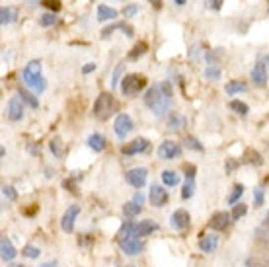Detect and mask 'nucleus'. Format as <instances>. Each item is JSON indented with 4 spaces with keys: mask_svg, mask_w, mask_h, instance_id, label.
<instances>
[{
    "mask_svg": "<svg viewBox=\"0 0 269 267\" xmlns=\"http://www.w3.org/2000/svg\"><path fill=\"white\" fill-rule=\"evenodd\" d=\"M195 191V178H185V183H183V189H181V197L183 199H189Z\"/></svg>",
    "mask_w": 269,
    "mask_h": 267,
    "instance_id": "obj_31",
    "label": "nucleus"
},
{
    "mask_svg": "<svg viewBox=\"0 0 269 267\" xmlns=\"http://www.w3.org/2000/svg\"><path fill=\"white\" fill-rule=\"evenodd\" d=\"M148 201L152 207H164L168 203V191L162 189L160 185H152L148 191Z\"/></svg>",
    "mask_w": 269,
    "mask_h": 267,
    "instance_id": "obj_14",
    "label": "nucleus"
},
{
    "mask_svg": "<svg viewBox=\"0 0 269 267\" xmlns=\"http://www.w3.org/2000/svg\"><path fill=\"white\" fill-rule=\"evenodd\" d=\"M2 195H4L6 199H10V201L18 199V193L14 191V187H12V185H2Z\"/></svg>",
    "mask_w": 269,
    "mask_h": 267,
    "instance_id": "obj_37",
    "label": "nucleus"
},
{
    "mask_svg": "<svg viewBox=\"0 0 269 267\" xmlns=\"http://www.w3.org/2000/svg\"><path fill=\"white\" fill-rule=\"evenodd\" d=\"M117 112V102L110 92H102L96 102H94V115L100 119V121H106L110 119L113 113Z\"/></svg>",
    "mask_w": 269,
    "mask_h": 267,
    "instance_id": "obj_3",
    "label": "nucleus"
},
{
    "mask_svg": "<svg viewBox=\"0 0 269 267\" xmlns=\"http://www.w3.org/2000/svg\"><path fill=\"white\" fill-rule=\"evenodd\" d=\"M264 228L269 232V213H268V217H266V223H264Z\"/></svg>",
    "mask_w": 269,
    "mask_h": 267,
    "instance_id": "obj_49",
    "label": "nucleus"
},
{
    "mask_svg": "<svg viewBox=\"0 0 269 267\" xmlns=\"http://www.w3.org/2000/svg\"><path fill=\"white\" fill-rule=\"evenodd\" d=\"M16 248L12 246V242L6 238V236H2L0 238V258H2V262H12L14 258H16Z\"/></svg>",
    "mask_w": 269,
    "mask_h": 267,
    "instance_id": "obj_17",
    "label": "nucleus"
},
{
    "mask_svg": "<svg viewBox=\"0 0 269 267\" xmlns=\"http://www.w3.org/2000/svg\"><path fill=\"white\" fill-rule=\"evenodd\" d=\"M254 201H256V207H262L264 205V187H258L254 191Z\"/></svg>",
    "mask_w": 269,
    "mask_h": 267,
    "instance_id": "obj_41",
    "label": "nucleus"
},
{
    "mask_svg": "<svg viewBox=\"0 0 269 267\" xmlns=\"http://www.w3.org/2000/svg\"><path fill=\"white\" fill-rule=\"evenodd\" d=\"M144 86H146V78L142 74H127L121 80V92L125 96H129V98H133L138 92H142Z\"/></svg>",
    "mask_w": 269,
    "mask_h": 267,
    "instance_id": "obj_4",
    "label": "nucleus"
},
{
    "mask_svg": "<svg viewBox=\"0 0 269 267\" xmlns=\"http://www.w3.org/2000/svg\"><path fill=\"white\" fill-rule=\"evenodd\" d=\"M117 29H119V31H125V35H127V37H131V35H133V27H131L129 23H127V22H117V23L108 25V27L102 31V37H110L113 31H117Z\"/></svg>",
    "mask_w": 269,
    "mask_h": 267,
    "instance_id": "obj_19",
    "label": "nucleus"
},
{
    "mask_svg": "<svg viewBox=\"0 0 269 267\" xmlns=\"http://www.w3.org/2000/svg\"><path fill=\"white\" fill-rule=\"evenodd\" d=\"M49 146H51V152L55 156H63V150H65V148H63V140H61V138H53Z\"/></svg>",
    "mask_w": 269,
    "mask_h": 267,
    "instance_id": "obj_36",
    "label": "nucleus"
},
{
    "mask_svg": "<svg viewBox=\"0 0 269 267\" xmlns=\"http://www.w3.org/2000/svg\"><path fill=\"white\" fill-rule=\"evenodd\" d=\"M121 244V250L127 254V256H138L140 252H142V240L140 238H127V240H123V242H119Z\"/></svg>",
    "mask_w": 269,
    "mask_h": 267,
    "instance_id": "obj_15",
    "label": "nucleus"
},
{
    "mask_svg": "<svg viewBox=\"0 0 269 267\" xmlns=\"http://www.w3.org/2000/svg\"><path fill=\"white\" fill-rule=\"evenodd\" d=\"M242 195H244V185L238 183V185H234V189H232V193H230V197H228V203H230V205H236Z\"/></svg>",
    "mask_w": 269,
    "mask_h": 267,
    "instance_id": "obj_32",
    "label": "nucleus"
},
{
    "mask_svg": "<svg viewBox=\"0 0 269 267\" xmlns=\"http://www.w3.org/2000/svg\"><path fill=\"white\" fill-rule=\"evenodd\" d=\"M131 129H133V119H131L127 113H119V115L115 117V123H113L115 134H117L119 138H125L127 134L131 133Z\"/></svg>",
    "mask_w": 269,
    "mask_h": 267,
    "instance_id": "obj_5",
    "label": "nucleus"
},
{
    "mask_svg": "<svg viewBox=\"0 0 269 267\" xmlns=\"http://www.w3.org/2000/svg\"><path fill=\"white\" fill-rule=\"evenodd\" d=\"M158 230V224L152 221H142V223H134V238L140 236H150L152 232Z\"/></svg>",
    "mask_w": 269,
    "mask_h": 267,
    "instance_id": "obj_18",
    "label": "nucleus"
},
{
    "mask_svg": "<svg viewBox=\"0 0 269 267\" xmlns=\"http://www.w3.org/2000/svg\"><path fill=\"white\" fill-rule=\"evenodd\" d=\"M174 2H176V6H183L185 4V0H174Z\"/></svg>",
    "mask_w": 269,
    "mask_h": 267,
    "instance_id": "obj_50",
    "label": "nucleus"
},
{
    "mask_svg": "<svg viewBox=\"0 0 269 267\" xmlns=\"http://www.w3.org/2000/svg\"><path fill=\"white\" fill-rule=\"evenodd\" d=\"M121 70H123V65H119V67L115 68V72H113V80H112V86H113V88L117 86V78H119V74H121Z\"/></svg>",
    "mask_w": 269,
    "mask_h": 267,
    "instance_id": "obj_44",
    "label": "nucleus"
},
{
    "mask_svg": "<svg viewBox=\"0 0 269 267\" xmlns=\"http://www.w3.org/2000/svg\"><path fill=\"white\" fill-rule=\"evenodd\" d=\"M88 146L94 150V152H104L106 150V146H108V140H106V136L100 133H94L88 136Z\"/></svg>",
    "mask_w": 269,
    "mask_h": 267,
    "instance_id": "obj_20",
    "label": "nucleus"
},
{
    "mask_svg": "<svg viewBox=\"0 0 269 267\" xmlns=\"http://www.w3.org/2000/svg\"><path fill=\"white\" fill-rule=\"evenodd\" d=\"M248 84L246 82H240V80H232L226 84V94L228 96H234V94H240V92H246Z\"/></svg>",
    "mask_w": 269,
    "mask_h": 267,
    "instance_id": "obj_26",
    "label": "nucleus"
},
{
    "mask_svg": "<svg viewBox=\"0 0 269 267\" xmlns=\"http://www.w3.org/2000/svg\"><path fill=\"white\" fill-rule=\"evenodd\" d=\"M22 254L25 256V258H29V260H37L39 258V248H35V246H31V244H27L25 248L22 250Z\"/></svg>",
    "mask_w": 269,
    "mask_h": 267,
    "instance_id": "obj_34",
    "label": "nucleus"
},
{
    "mask_svg": "<svg viewBox=\"0 0 269 267\" xmlns=\"http://www.w3.org/2000/svg\"><path fill=\"white\" fill-rule=\"evenodd\" d=\"M150 2H152V4L156 6V8H158V6H160V0H150Z\"/></svg>",
    "mask_w": 269,
    "mask_h": 267,
    "instance_id": "obj_51",
    "label": "nucleus"
},
{
    "mask_svg": "<svg viewBox=\"0 0 269 267\" xmlns=\"http://www.w3.org/2000/svg\"><path fill=\"white\" fill-rule=\"evenodd\" d=\"M260 264H262V266H264V267H269V258H264V260H262Z\"/></svg>",
    "mask_w": 269,
    "mask_h": 267,
    "instance_id": "obj_48",
    "label": "nucleus"
},
{
    "mask_svg": "<svg viewBox=\"0 0 269 267\" xmlns=\"http://www.w3.org/2000/svg\"><path fill=\"white\" fill-rule=\"evenodd\" d=\"M136 12H138V8H136V6H127V8H125V10H123V14H125V16H127V18H131V16H134V14H136Z\"/></svg>",
    "mask_w": 269,
    "mask_h": 267,
    "instance_id": "obj_43",
    "label": "nucleus"
},
{
    "mask_svg": "<svg viewBox=\"0 0 269 267\" xmlns=\"http://www.w3.org/2000/svg\"><path fill=\"white\" fill-rule=\"evenodd\" d=\"M162 181H164V185L174 187V185H178L179 176L176 172H172V170H166V172H162Z\"/></svg>",
    "mask_w": 269,
    "mask_h": 267,
    "instance_id": "obj_29",
    "label": "nucleus"
},
{
    "mask_svg": "<svg viewBox=\"0 0 269 267\" xmlns=\"http://www.w3.org/2000/svg\"><path fill=\"white\" fill-rule=\"evenodd\" d=\"M39 23H41L43 27H49V25L57 23V18H55V14H43V16L39 18Z\"/></svg>",
    "mask_w": 269,
    "mask_h": 267,
    "instance_id": "obj_39",
    "label": "nucleus"
},
{
    "mask_svg": "<svg viewBox=\"0 0 269 267\" xmlns=\"http://www.w3.org/2000/svg\"><path fill=\"white\" fill-rule=\"evenodd\" d=\"M22 78H23V84L27 88H31L33 92H43L45 90V78L41 76V63L39 61H31L27 63V67L23 68L22 72Z\"/></svg>",
    "mask_w": 269,
    "mask_h": 267,
    "instance_id": "obj_2",
    "label": "nucleus"
},
{
    "mask_svg": "<svg viewBox=\"0 0 269 267\" xmlns=\"http://www.w3.org/2000/svg\"><path fill=\"white\" fill-rule=\"evenodd\" d=\"M172 102V88L168 82L160 84V86H152L144 96V106L154 113L156 117H164Z\"/></svg>",
    "mask_w": 269,
    "mask_h": 267,
    "instance_id": "obj_1",
    "label": "nucleus"
},
{
    "mask_svg": "<svg viewBox=\"0 0 269 267\" xmlns=\"http://www.w3.org/2000/svg\"><path fill=\"white\" fill-rule=\"evenodd\" d=\"M127 238H134V223H131V221H127V223L119 228V232H117V240L119 242H123Z\"/></svg>",
    "mask_w": 269,
    "mask_h": 267,
    "instance_id": "obj_24",
    "label": "nucleus"
},
{
    "mask_svg": "<svg viewBox=\"0 0 269 267\" xmlns=\"http://www.w3.org/2000/svg\"><path fill=\"white\" fill-rule=\"evenodd\" d=\"M10 267H25V266H20V264H14V266H10Z\"/></svg>",
    "mask_w": 269,
    "mask_h": 267,
    "instance_id": "obj_52",
    "label": "nucleus"
},
{
    "mask_svg": "<svg viewBox=\"0 0 269 267\" xmlns=\"http://www.w3.org/2000/svg\"><path fill=\"white\" fill-rule=\"evenodd\" d=\"M170 224H172V228H174V230H178V232H185V230L189 228V224H191L189 213H187L185 209H178V211L172 215Z\"/></svg>",
    "mask_w": 269,
    "mask_h": 267,
    "instance_id": "obj_9",
    "label": "nucleus"
},
{
    "mask_svg": "<svg viewBox=\"0 0 269 267\" xmlns=\"http://www.w3.org/2000/svg\"><path fill=\"white\" fill-rule=\"evenodd\" d=\"M16 18H18V10H16L14 6H4V8L0 10V23H2V25L16 22Z\"/></svg>",
    "mask_w": 269,
    "mask_h": 267,
    "instance_id": "obj_23",
    "label": "nucleus"
},
{
    "mask_svg": "<svg viewBox=\"0 0 269 267\" xmlns=\"http://www.w3.org/2000/svg\"><path fill=\"white\" fill-rule=\"evenodd\" d=\"M150 148V142L146 140V138H142V136H138V138H134L131 144H125L123 148H121V152L125 156H134V154H142V152H146Z\"/></svg>",
    "mask_w": 269,
    "mask_h": 267,
    "instance_id": "obj_11",
    "label": "nucleus"
},
{
    "mask_svg": "<svg viewBox=\"0 0 269 267\" xmlns=\"http://www.w3.org/2000/svg\"><path fill=\"white\" fill-rule=\"evenodd\" d=\"M125 179H127V183H131L133 187L140 189V187L146 185L148 170H146V168H133V170H129V172L125 174Z\"/></svg>",
    "mask_w": 269,
    "mask_h": 267,
    "instance_id": "obj_7",
    "label": "nucleus"
},
{
    "mask_svg": "<svg viewBox=\"0 0 269 267\" xmlns=\"http://www.w3.org/2000/svg\"><path fill=\"white\" fill-rule=\"evenodd\" d=\"M217 246H219V236H215V234H205L199 240V248L205 254H213L217 250Z\"/></svg>",
    "mask_w": 269,
    "mask_h": 267,
    "instance_id": "obj_21",
    "label": "nucleus"
},
{
    "mask_svg": "<svg viewBox=\"0 0 269 267\" xmlns=\"http://www.w3.org/2000/svg\"><path fill=\"white\" fill-rule=\"evenodd\" d=\"M142 203H144L142 195H140V193H136L133 201H129V203H125V205H123V215H125L127 219H134V217L142 211Z\"/></svg>",
    "mask_w": 269,
    "mask_h": 267,
    "instance_id": "obj_13",
    "label": "nucleus"
},
{
    "mask_svg": "<svg viewBox=\"0 0 269 267\" xmlns=\"http://www.w3.org/2000/svg\"><path fill=\"white\" fill-rule=\"evenodd\" d=\"M8 117L10 121H20L23 117V102L20 100V96L8 102Z\"/></svg>",
    "mask_w": 269,
    "mask_h": 267,
    "instance_id": "obj_16",
    "label": "nucleus"
},
{
    "mask_svg": "<svg viewBox=\"0 0 269 267\" xmlns=\"http://www.w3.org/2000/svg\"><path fill=\"white\" fill-rule=\"evenodd\" d=\"M221 6H223V0H207V8L221 10Z\"/></svg>",
    "mask_w": 269,
    "mask_h": 267,
    "instance_id": "obj_42",
    "label": "nucleus"
},
{
    "mask_svg": "<svg viewBox=\"0 0 269 267\" xmlns=\"http://www.w3.org/2000/svg\"><path fill=\"white\" fill-rule=\"evenodd\" d=\"M232 219V215L230 213H226V211H219V213H215L213 217H211V221H209V226L213 228V230H217V232H223L226 230L228 226H230V221Z\"/></svg>",
    "mask_w": 269,
    "mask_h": 267,
    "instance_id": "obj_12",
    "label": "nucleus"
},
{
    "mask_svg": "<svg viewBox=\"0 0 269 267\" xmlns=\"http://www.w3.org/2000/svg\"><path fill=\"white\" fill-rule=\"evenodd\" d=\"M185 146H187V148H195V150H199V152L203 150V144L197 138H193V136H187V138H185Z\"/></svg>",
    "mask_w": 269,
    "mask_h": 267,
    "instance_id": "obj_38",
    "label": "nucleus"
},
{
    "mask_svg": "<svg viewBox=\"0 0 269 267\" xmlns=\"http://www.w3.org/2000/svg\"><path fill=\"white\" fill-rule=\"evenodd\" d=\"M127 267H133V266H127Z\"/></svg>",
    "mask_w": 269,
    "mask_h": 267,
    "instance_id": "obj_53",
    "label": "nucleus"
},
{
    "mask_svg": "<svg viewBox=\"0 0 269 267\" xmlns=\"http://www.w3.org/2000/svg\"><path fill=\"white\" fill-rule=\"evenodd\" d=\"M78 215H80V207H78V205H70L67 211H65V215H63V221H61L63 232L70 234V232L74 230V223H76V217H78Z\"/></svg>",
    "mask_w": 269,
    "mask_h": 267,
    "instance_id": "obj_10",
    "label": "nucleus"
},
{
    "mask_svg": "<svg viewBox=\"0 0 269 267\" xmlns=\"http://www.w3.org/2000/svg\"><path fill=\"white\" fill-rule=\"evenodd\" d=\"M94 68H96V65H94V63H88V65H86V67L82 68V72H84V74H90V72H92V70H94Z\"/></svg>",
    "mask_w": 269,
    "mask_h": 267,
    "instance_id": "obj_45",
    "label": "nucleus"
},
{
    "mask_svg": "<svg viewBox=\"0 0 269 267\" xmlns=\"http://www.w3.org/2000/svg\"><path fill=\"white\" fill-rule=\"evenodd\" d=\"M228 108H230L232 112L236 113V115H242V117H246L248 112H250L248 104H244V102H240V100H232V102L228 104Z\"/></svg>",
    "mask_w": 269,
    "mask_h": 267,
    "instance_id": "obj_27",
    "label": "nucleus"
},
{
    "mask_svg": "<svg viewBox=\"0 0 269 267\" xmlns=\"http://www.w3.org/2000/svg\"><path fill=\"white\" fill-rule=\"evenodd\" d=\"M39 267H57V262H47V264H41Z\"/></svg>",
    "mask_w": 269,
    "mask_h": 267,
    "instance_id": "obj_47",
    "label": "nucleus"
},
{
    "mask_svg": "<svg viewBox=\"0 0 269 267\" xmlns=\"http://www.w3.org/2000/svg\"><path fill=\"white\" fill-rule=\"evenodd\" d=\"M269 74H268V65L264 61H258L254 68H252V82L258 86V88H264L268 84Z\"/></svg>",
    "mask_w": 269,
    "mask_h": 267,
    "instance_id": "obj_8",
    "label": "nucleus"
},
{
    "mask_svg": "<svg viewBox=\"0 0 269 267\" xmlns=\"http://www.w3.org/2000/svg\"><path fill=\"white\" fill-rule=\"evenodd\" d=\"M146 51H148V45H146V41H138V43L133 47V51L129 53V59H131V61H136V59H138V57H142Z\"/></svg>",
    "mask_w": 269,
    "mask_h": 267,
    "instance_id": "obj_28",
    "label": "nucleus"
},
{
    "mask_svg": "<svg viewBox=\"0 0 269 267\" xmlns=\"http://www.w3.org/2000/svg\"><path fill=\"white\" fill-rule=\"evenodd\" d=\"M43 6H47L51 12H59L61 10V0H41Z\"/></svg>",
    "mask_w": 269,
    "mask_h": 267,
    "instance_id": "obj_40",
    "label": "nucleus"
},
{
    "mask_svg": "<svg viewBox=\"0 0 269 267\" xmlns=\"http://www.w3.org/2000/svg\"><path fill=\"white\" fill-rule=\"evenodd\" d=\"M158 156L162 160H176L181 156V146L174 140H164L160 146H158Z\"/></svg>",
    "mask_w": 269,
    "mask_h": 267,
    "instance_id": "obj_6",
    "label": "nucleus"
},
{
    "mask_svg": "<svg viewBox=\"0 0 269 267\" xmlns=\"http://www.w3.org/2000/svg\"><path fill=\"white\" fill-rule=\"evenodd\" d=\"M119 14H117V10L115 8H110V6H106V4H100L98 6V20L100 22H110V20H115Z\"/></svg>",
    "mask_w": 269,
    "mask_h": 267,
    "instance_id": "obj_22",
    "label": "nucleus"
},
{
    "mask_svg": "<svg viewBox=\"0 0 269 267\" xmlns=\"http://www.w3.org/2000/svg\"><path fill=\"white\" fill-rule=\"evenodd\" d=\"M18 96H20V100H22L23 104H27L29 108H33V110H37V108H39V102H37V98H35L31 92H27V90H20V92H18Z\"/></svg>",
    "mask_w": 269,
    "mask_h": 267,
    "instance_id": "obj_25",
    "label": "nucleus"
},
{
    "mask_svg": "<svg viewBox=\"0 0 269 267\" xmlns=\"http://www.w3.org/2000/svg\"><path fill=\"white\" fill-rule=\"evenodd\" d=\"M246 213H248L246 205H244V203H236V205H234V209H232V219H234V221H238V219H240V217H244Z\"/></svg>",
    "mask_w": 269,
    "mask_h": 267,
    "instance_id": "obj_35",
    "label": "nucleus"
},
{
    "mask_svg": "<svg viewBox=\"0 0 269 267\" xmlns=\"http://www.w3.org/2000/svg\"><path fill=\"white\" fill-rule=\"evenodd\" d=\"M183 125H185V119L181 115H178V113H174L170 117V121H168V129L170 131H179V129H183Z\"/></svg>",
    "mask_w": 269,
    "mask_h": 267,
    "instance_id": "obj_30",
    "label": "nucleus"
},
{
    "mask_svg": "<svg viewBox=\"0 0 269 267\" xmlns=\"http://www.w3.org/2000/svg\"><path fill=\"white\" fill-rule=\"evenodd\" d=\"M205 78H209V80H219V78H221V68L215 67V65H209V67L205 68Z\"/></svg>",
    "mask_w": 269,
    "mask_h": 267,
    "instance_id": "obj_33",
    "label": "nucleus"
},
{
    "mask_svg": "<svg viewBox=\"0 0 269 267\" xmlns=\"http://www.w3.org/2000/svg\"><path fill=\"white\" fill-rule=\"evenodd\" d=\"M29 150H31L33 154H39V150H41V148H39V144H37V146H33V144H31V146H29Z\"/></svg>",
    "mask_w": 269,
    "mask_h": 267,
    "instance_id": "obj_46",
    "label": "nucleus"
}]
</instances>
